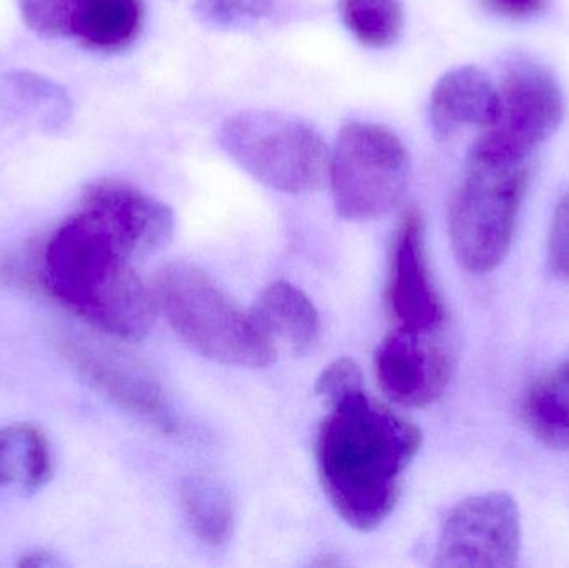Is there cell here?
I'll use <instances>...</instances> for the list:
<instances>
[{
    "instance_id": "obj_1",
    "label": "cell",
    "mask_w": 569,
    "mask_h": 568,
    "mask_svg": "<svg viewBox=\"0 0 569 568\" xmlns=\"http://www.w3.org/2000/svg\"><path fill=\"white\" fill-rule=\"evenodd\" d=\"M315 444L318 479L347 526L370 532L393 514L421 432L363 387L325 403Z\"/></svg>"
},
{
    "instance_id": "obj_2",
    "label": "cell",
    "mask_w": 569,
    "mask_h": 568,
    "mask_svg": "<svg viewBox=\"0 0 569 568\" xmlns=\"http://www.w3.org/2000/svg\"><path fill=\"white\" fill-rule=\"evenodd\" d=\"M130 243L80 202L50 237L43 253L47 289L93 329L117 340H140L152 329L156 296L136 270Z\"/></svg>"
},
{
    "instance_id": "obj_3",
    "label": "cell",
    "mask_w": 569,
    "mask_h": 568,
    "mask_svg": "<svg viewBox=\"0 0 569 568\" xmlns=\"http://www.w3.org/2000/svg\"><path fill=\"white\" fill-rule=\"evenodd\" d=\"M153 296L173 332L206 359L242 369H262L277 359L276 343L253 313L246 312L199 267H163Z\"/></svg>"
},
{
    "instance_id": "obj_4",
    "label": "cell",
    "mask_w": 569,
    "mask_h": 568,
    "mask_svg": "<svg viewBox=\"0 0 569 568\" xmlns=\"http://www.w3.org/2000/svg\"><path fill=\"white\" fill-rule=\"evenodd\" d=\"M530 183V166L468 159L448 207L455 259L468 272H493L510 250Z\"/></svg>"
},
{
    "instance_id": "obj_5",
    "label": "cell",
    "mask_w": 569,
    "mask_h": 568,
    "mask_svg": "<svg viewBox=\"0 0 569 568\" xmlns=\"http://www.w3.org/2000/svg\"><path fill=\"white\" fill-rule=\"evenodd\" d=\"M223 152L257 182L282 193L311 192L328 177L330 150L317 129L276 110H243L223 120Z\"/></svg>"
},
{
    "instance_id": "obj_6",
    "label": "cell",
    "mask_w": 569,
    "mask_h": 568,
    "mask_svg": "<svg viewBox=\"0 0 569 568\" xmlns=\"http://www.w3.org/2000/svg\"><path fill=\"white\" fill-rule=\"evenodd\" d=\"M410 179V152L393 130L363 120L341 127L328 166L331 197L341 219H381L401 202Z\"/></svg>"
},
{
    "instance_id": "obj_7",
    "label": "cell",
    "mask_w": 569,
    "mask_h": 568,
    "mask_svg": "<svg viewBox=\"0 0 569 568\" xmlns=\"http://www.w3.org/2000/svg\"><path fill=\"white\" fill-rule=\"evenodd\" d=\"M501 116L475 140L468 159L523 163L557 133L565 119V96L555 73L537 60L507 62L500 86Z\"/></svg>"
},
{
    "instance_id": "obj_8",
    "label": "cell",
    "mask_w": 569,
    "mask_h": 568,
    "mask_svg": "<svg viewBox=\"0 0 569 568\" xmlns=\"http://www.w3.org/2000/svg\"><path fill=\"white\" fill-rule=\"evenodd\" d=\"M521 547L520 510L513 497L488 492L468 497L441 524L435 566L511 568Z\"/></svg>"
},
{
    "instance_id": "obj_9",
    "label": "cell",
    "mask_w": 569,
    "mask_h": 568,
    "mask_svg": "<svg viewBox=\"0 0 569 568\" xmlns=\"http://www.w3.org/2000/svg\"><path fill=\"white\" fill-rule=\"evenodd\" d=\"M59 349L70 366L110 402L163 429L170 426L166 389L142 359L87 333H63Z\"/></svg>"
},
{
    "instance_id": "obj_10",
    "label": "cell",
    "mask_w": 569,
    "mask_h": 568,
    "mask_svg": "<svg viewBox=\"0 0 569 568\" xmlns=\"http://www.w3.org/2000/svg\"><path fill=\"white\" fill-rule=\"evenodd\" d=\"M387 303L398 329L435 333L443 326L445 307L431 276L423 219L417 210H408L395 229Z\"/></svg>"
},
{
    "instance_id": "obj_11",
    "label": "cell",
    "mask_w": 569,
    "mask_h": 568,
    "mask_svg": "<svg viewBox=\"0 0 569 568\" xmlns=\"http://www.w3.org/2000/svg\"><path fill=\"white\" fill-rule=\"evenodd\" d=\"M435 333L397 329L378 346L375 372L383 392L398 406H430L447 389L450 353Z\"/></svg>"
},
{
    "instance_id": "obj_12",
    "label": "cell",
    "mask_w": 569,
    "mask_h": 568,
    "mask_svg": "<svg viewBox=\"0 0 569 568\" xmlns=\"http://www.w3.org/2000/svg\"><path fill=\"white\" fill-rule=\"evenodd\" d=\"M80 202L92 207L110 226L116 227L140 259L169 246L176 219L169 206L117 179H100L83 190Z\"/></svg>"
},
{
    "instance_id": "obj_13",
    "label": "cell",
    "mask_w": 569,
    "mask_h": 568,
    "mask_svg": "<svg viewBox=\"0 0 569 568\" xmlns=\"http://www.w3.org/2000/svg\"><path fill=\"white\" fill-rule=\"evenodd\" d=\"M428 116L438 140L453 139L468 127L488 129L501 116L500 89L480 67H455L435 83Z\"/></svg>"
},
{
    "instance_id": "obj_14",
    "label": "cell",
    "mask_w": 569,
    "mask_h": 568,
    "mask_svg": "<svg viewBox=\"0 0 569 568\" xmlns=\"http://www.w3.org/2000/svg\"><path fill=\"white\" fill-rule=\"evenodd\" d=\"M252 313L276 346L282 342L295 353H308L320 342V313L310 297L291 283L267 287Z\"/></svg>"
},
{
    "instance_id": "obj_15",
    "label": "cell",
    "mask_w": 569,
    "mask_h": 568,
    "mask_svg": "<svg viewBox=\"0 0 569 568\" xmlns=\"http://www.w3.org/2000/svg\"><path fill=\"white\" fill-rule=\"evenodd\" d=\"M140 0H70L67 37L93 52H119L142 29Z\"/></svg>"
},
{
    "instance_id": "obj_16",
    "label": "cell",
    "mask_w": 569,
    "mask_h": 568,
    "mask_svg": "<svg viewBox=\"0 0 569 568\" xmlns=\"http://www.w3.org/2000/svg\"><path fill=\"white\" fill-rule=\"evenodd\" d=\"M180 502L190 530L209 547L227 544L236 527V502L222 480L190 474L180 486Z\"/></svg>"
},
{
    "instance_id": "obj_17",
    "label": "cell",
    "mask_w": 569,
    "mask_h": 568,
    "mask_svg": "<svg viewBox=\"0 0 569 568\" xmlns=\"http://www.w3.org/2000/svg\"><path fill=\"white\" fill-rule=\"evenodd\" d=\"M52 477V454L46 436L30 423L0 430V486L39 490Z\"/></svg>"
},
{
    "instance_id": "obj_18",
    "label": "cell",
    "mask_w": 569,
    "mask_h": 568,
    "mask_svg": "<svg viewBox=\"0 0 569 568\" xmlns=\"http://www.w3.org/2000/svg\"><path fill=\"white\" fill-rule=\"evenodd\" d=\"M523 417L541 442L569 452V360L531 387Z\"/></svg>"
},
{
    "instance_id": "obj_19",
    "label": "cell",
    "mask_w": 569,
    "mask_h": 568,
    "mask_svg": "<svg viewBox=\"0 0 569 568\" xmlns=\"http://www.w3.org/2000/svg\"><path fill=\"white\" fill-rule=\"evenodd\" d=\"M348 32L370 49H388L403 32V0H338Z\"/></svg>"
},
{
    "instance_id": "obj_20",
    "label": "cell",
    "mask_w": 569,
    "mask_h": 568,
    "mask_svg": "<svg viewBox=\"0 0 569 568\" xmlns=\"http://www.w3.org/2000/svg\"><path fill=\"white\" fill-rule=\"evenodd\" d=\"M273 0H197L196 13L206 26L236 29L272 13Z\"/></svg>"
},
{
    "instance_id": "obj_21",
    "label": "cell",
    "mask_w": 569,
    "mask_h": 568,
    "mask_svg": "<svg viewBox=\"0 0 569 568\" xmlns=\"http://www.w3.org/2000/svg\"><path fill=\"white\" fill-rule=\"evenodd\" d=\"M70 0H20L23 22L43 39L67 37Z\"/></svg>"
},
{
    "instance_id": "obj_22",
    "label": "cell",
    "mask_w": 569,
    "mask_h": 568,
    "mask_svg": "<svg viewBox=\"0 0 569 568\" xmlns=\"http://www.w3.org/2000/svg\"><path fill=\"white\" fill-rule=\"evenodd\" d=\"M363 387V376L360 367L351 359H338L321 372L317 380L315 392L323 400V403L350 392V390Z\"/></svg>"
},
{
    "instance_id": "obj_23",
    "label": "cell",
    "mask_w": 569,
    "mask_h": 568,
    "mask_svg": "<svg viewBox=\"0 0 569 568\" xmlns=\"http://www.w3.org/2000/svg\"><path fill=\"white\" fill-rule=\"evenodd\" d=\"M548 260L555 276L569 282V187L558 203L551 223Z\"/></svg>"
},
{
    "instance_id": "obj_24",
    "label": "cell",
    "mask_w": 569,
    "mask_h": 568,
    "mask_svg": "<svg viewBox=\"0 0 569 568\" xmlns=\"http://www.w3.org/2000/svg\"><path fill=\"white\" fill-rule=\"evenodd\" d=\"M490 12L508 19H527L543 13L550 0H481Z\"/></svg>"
},
{
    "instance_id": "obj_25",
    "label": "cell",
    "mask_w": 569,
    "mask_h": 568,
    "mask_svg": "<svg viewBox=\"0 0 569 568\" xmlns=\"http://www.w3.org/2000/svg\"><path fill=\"white\" fill-rule=\"evenodd\" d=\"M62 562H60L57 557H53L52 554L43 552V550H37V552L27 554V556L22 557V560L19 562V567H60Z\"/></svg>"
}]
</instances>
